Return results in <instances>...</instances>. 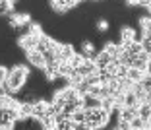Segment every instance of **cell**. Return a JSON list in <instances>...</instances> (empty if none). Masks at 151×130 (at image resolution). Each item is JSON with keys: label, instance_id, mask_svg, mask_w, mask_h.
<instances>
[{"label": "cell", "instance_id": "obj_1", "mask_svg": "<svg viewBox=\"0 0 151 130\" xmlns=\"http://www.w3.org/2000/svg\"><path fill=\"white\" fill-rule=\"evenodd\" d=\"M27 80H29V70H27L25 66H14L8 70V78H6V87H8L10 91H14V93H18L19 90H22L23 85L27 84Z\"/></svg>", "mask_w": 151, "mask_h": 130}, {"label": "cell", "instance_id": "obj_2", "mask_svg": "<svg viewBox=\"0 0 151 130\" xmlns=\"http://www.w3.org/2000/svg\"><path fill=\"white\" fill-rule=\"evenodd\" d=\"M109 121H111V113L105 111L101 105H99V107H89V109H85V122H87L89 130L107 126Z\"/></svg>", "mask_w": 151, "mask_h": 130}, {"label": "cell", "instance_id": "obj_3", "mask_svg": "<svg viewBox=\"0 0 151 130\" xmlns=\"http://www.w3.org/2000/svg\"><path fill=\"white\" fill-rule=\"evenodd\" d=\"M41 35H43L41 27H39V25H33L29 33H25V35L19 37V47H22L25 53L37 49V45H39V37H41Z\"/></svg>", "mask_w": 151, "mask_h": 130}, {"label": "cell", "instance_id": "obj_4", "mask_svg": "<svg viewBox=\"0 0 151 130\" xmlns=\"http://www.w3.org/2000/svg\"><path fill=\"white\" fill-rule=\"evenodd\" d=\"M27 56V62L31 64L33 68H37V70H45V66H47V58H45V54L41 53L39 49H33L29 51V53H25Z\"/></svg>", "mask_w": 151, "mask_h": 130}, {"label": "cell", "instance_id": "obj_5", "mask_svg": "<svg viewBox=\"0 0 151 130\" xmlns=\"http://www.w3.org/2000/svg\"><path fill=\"white\" fill-rule=\"evenodd\" d=\"M78 4H80L78 0H52V2H50L52 10H54V12H58V14H64V12H68V10L76 8Z\"/></svg>", "mask_w": 151, "mask_h": 130}, {"label": "cell", "instance_id": "obj_6", "mask_svg": "<svg viewBox=\"0 0 151 130\" xmlns=\"http://www.w3.org/2000/svg\"><path fill=\"white\" fill-rule=\"evenodd\" d=\"M49 111V101H45V99H37L35 103H33V117L37 118H43Z\"/></svg>", "mask_w": 151, "mask_h": 130}, {"label": "cell", "instance_id": "obj_7", "mask_svg": "<svg viewBox=\"0 0 151 130\" xmlns=\"http://www.w3.org/2000/svg\"><path fill=\"white\" fill-rule=\"evenodd\" d=\"M111 62H112V56H111V54H109L105 49L99 51L97 56H95V64H97V68H107Z\"/></svg>", "mask_w": 151, "mask_h": 130}, {"label": "cell", "instance_id": "obj_8", "mask_svg": "<svg viewBox=\"0 0 151 130\" xmlns=\"http://www.w3.org/2000/svg\"><path fill=\"white\" fill-rule=\"evenodd\" d=\"M76 54V49H74V45L72 43H62V47H60V60H70L72 56Z\"/></svg>", "mask_w": 151, "mask_h": 130}, {"label": "cell", "instance_id": "obj_9", "mask_svg": "<svg viewBox=\"0 0 151 130\" xmlns=\"http://www.w3.org/2000/svg\"><path fill=\"white\" fill-rule=\"evenodd\" d=\"M136 29L134 27H122L120 29V43H128V41H136Z\"/></svg>", "mask_w": 151, "mask_h": 130}, {"label": "cell", "instance_id": "obj_10", "mask_svg": "<svg viewBox=\"0 0 151 130\" xmlns=\"http://www.w3.org/2000/svg\"><path fill=\"white\" fill-rule=\"evenodd\" d=\"M130 122H132V130H145V128H149V126H151V122L145 121V118H142L139 115L136 118H132Z\"/></svg>", "mask_w": 151, "mask_h": 130}, {"label": "cell", "instance_id": "obj_11", "mask_svg": "<svg viewBox=\"0 0 151 130\" xmlns=\"http://www.w3.org/2000/svg\"><path fill=\"white\" fill-rule=\"evenodd\" d=\"M81 54H85L89 58H95V56H97V51H95L91 41H83V43H81Z\"/></svg>", "mask_w": 151, "mask_h": 130}, {"label": "cell", "instance_id": "obj_12", "mask_svg": "<svg viewBox=\"0 0 151 130\" xmlns=\"http://www.w3.org/2000/svg\"><path fill=\"white\" fill-rule=\"evenodd\" d=\"M147 72H143V70H139V68H134V66H130L128 68V78L132 82H142V78L145 76Z\"/></svg>", "mask_w": 151, "mask_h": 130}, {"label": "cell", "instance_id": "obj_13", "mask_svg": "<svg viewBox=\"0 0 151 130\" xmlns=\"http://www.w3.org/2000/svg\"><path fill=\"white\" fill-rule=\"evenodd\" d=\"M72 118H74L76 122H85V107L76 109V111L72 113Z\"/></svg>", "mask_w": 151, "mask_h": 130}, {"label": "cell", "instance_id": "obj_14", "mask_svg": "<svg viewBox=\"0 0 151 130\" xmlns=\"http://www.w3.org/2000/svg\"><path fill=\"white\" fill-rule=\"evenodd\" d=\"M83 60H85V54H78V53H76L74 56L70 58V62H72V66H74V68H80Z\"/></svg>", "mask_w": 151, "mask_h": 130}, {"label": "cell", "instance_id": "obj_15", "mask_svg": "<svg viewBox=\"0 0 151 130\" xmlns=\"http://www.w3.org/2000/svg\"><path fill=\"white\" fill-rule=\"evenodd\" d=\"M97 29H99L101 33L109 31V22H107V20H99V22H97Z\"/></svg>", "mask_w": 151, "mask_h": 130}, {"label": "cell", "instance_id": "obj_16", "mask_svg": "<svg viewBox=\"0 0 151 130\" xmlns=\"http://www.w3.org/2000/svg\"><path fill=\"white\" fill-rule=\"evenodd\" d=\"M151 0H138V6H142V8H149Z\"/></svg>", "mask_w": 151, "mask_h": 130}]
</instances>
